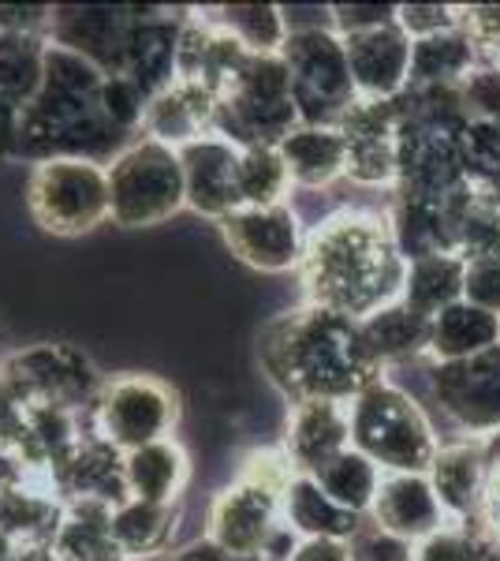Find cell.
Segmentation results:
<instances>
[{
    "mask_svg": "<svg viewBox=\"0 0 500 561\" xmlns=\"http://www.w3.org/2000/svg\"><path fill=\"white\" fill-rule=\"evenodd\" d=\"M213 20L229 26L235 38L243 42V49L254 57H280L288 42V20L284 8L277 4H235V8H217Z\"/></svg>",
    "mask_w": 500,
    "mask_h": 561,
    "instance_id": "obj_36",
    "label": "cell"
},
{
    "mask_svg": "<svg viewBox=\"0 0 500 561\" xmlns=\"http://www.w3.org/2000/svg\"><path fill=\"white\" fill-rule=\"evenodd\" d=\"M359 333H362V345H367L370 359H374L381 370H388L396 364H411V359H426V348H430V319L415 314L404 300L370 314V319H362Z\"/></svg>",
    "mask_w": 500,
    "mask_h": 561,
    "instance_id": "obj_30",
    "label": "cell"
},
{
    "mask_svg": "<svg viewBox=\"0 0 500 561\" xmlns=\"http://www.w3.org/2000/svg\"><path fill=\"white\" fill-rule=\"evenodd\" d=\"M463 274H467V262L460 255H426L407 262L404 277V300L415 314L433 319L444 307L463 300Z\"/></svg>",
    "mask_w": 500,
    "mask_h": 561,
    "instance_id": "obj_33",
    "label": "cell"
},
{
    "mask_svg": "<svg viewBox=\"0 0 500 561\" xmlns=\"http://www.w3.org/2000/svg\"><path fill=\"white\" fill-rule=\"evenodd\" d=\"M179 423V393L158 375L105 378L86 412L90 434H97L120 454L172 438Z\"/></svg>",
    "mask_w": 500,
    "mask_h": 561,
    "instance_id": "obj_10",
    "label": "cell"
},
{
    "mask_svg": "<svg viewBox=\"0 0 500 561\" xmlns=\"http://www.w3.org/2000/svg\"><path fill=\"white\" fill-rule=\"evenodd\" d=\"M288 561H351V547L336 539H303Z\"/></svg>",
    "mask_w": 500,
    "mask_h": 561,
    "instance_id": "obj_46",
    "label": "cell"
},
{
    "mask_svg": "<svg viewBox=\"0 0 500 561\" xmlns=\"http://www.w3.org/2000/svg\"><path fill=\"white\" fill-rule=\"evenodd\" d=\"M20 128H23V108L8 105L0 98V165L20 158Z\"/></svg>",
    "mask_w": 500,
    "mask_h": 561,
    "instance_id": "obj_45",
    "label": "cell"
},
{
    "mask_svg": "<svg viewBox=\"0 0 500 561\" xmlns=\"http://www.w3.org/2000/svg\"><path fill=\"white\" fill-rule=\"evenodd\" d=\"M158 561H261V558H232V554H224V550H217L209 539H198L184 550H168V554Z\"/></svg>",
    "mask_w": 500,
    "mask_h": 561,
    "instance_id": "obj_47",
    "label": "cell"
},
{
    "mask_svg": "<svg viewBox=\"0 0 500 561\" xmlns=\"http://www.w3.org/2000/svg\"><path fill=\"white\" fill-rule=\"evenodd\" d=\"M277 150L288 165L292 187H299V192H322V187H333L336 180L348 176V147H344V135L336 128L299 124Z\"/></svg>",
    "mask_w": 500,
    "mask_h": 561,
    "instance_id": "obj_25",
    "label": "cell"
},
{
    "mask_svg": "<svg viewBox=\"0 0 500 561\" xmlns=\"http://www.w3.org/2000/svg\"><path fill=\"white\" fill-rule=\"evenodd\" d=\"M396 23L404 26V34L411 42H422L460 26V4H399Z\"/></svg>",
    "mask_w": 500,
    "mask_h": 561,
    "instance_id": "obj_38",
    "label": "cell"
},
{
    "mask_svg": "<svg viewBox=\"0 0 500 561\" xmlns=\"http://www.w3.org/2000/svg\"><path fill=\"white\" fill-rule=\"evenodd\" d=\"M299 128L292 83L280 57H247L235 79L217 94L213 135L235 142L240 150L280 147Z\"/></svg>",
    "mask_w": 500,
    "mask_h": 561,
    "instance_id": "obj_7",
    "label": "cell"
},
{
    "mask_svg": "<svg viewBox=\"0 0 500 561\" xmlns=\"http://www.w3.org/2000/svg\"><path fill=\"white\" fill-rule=\"evenodd\" d=\"M415 561H500V542L478 520H449L415 542Z\"/></svg>",
    "mask_w": 500,
    "mask_h": 561,
    "instance_id": "obj_37",
    "label": "cell"
},
{
    "mask_svg": "<svg viewBox=\"0 0 500 561\" xmlns=\"http://www.w3.org/2000/svg\"><path fill=\"white\" fill-rule=\"evenodd\" d=\"M463 300L500 314V251L481 259H467L463 274Z\"/></svg>",
    "mask_w": 500,
    "mask_h": 561,
    "instance_id": "obj_39",
    "label": "cell"
},
{
    "mask_svg": "<svg viewBox=\"0 0 500 561\" xmlns=\"http://www.w3.org/2000/svg\"><path fill=\"white\" fill-rule=\"evenodd\" d=\"M460 26L486 57L500 45V4H460Z\"/></svg>",
    "mask_w": 500,
    "mask_h": 561,
    "instance_id": "obj_41",
    "label": "cell"
},
{
    "mask_svg": "<svg viewBox=\"0 0 500 561\" xmlns=\"http://www.w3.org/2000/svg\"><path fill=\"white\" fill-rule=\"evenodd\" d=\"M213 113H217V98L209 94L206 87L176 79V83L165 87L161 94H153L147 102L142 135L179 150V147H187V142L202 139V135H213Z\"/></svg>",
    "mask_w": 500,
    "mask_h": 561,
    "instance_id": "obj_23",
    "label": "cell"
},
{
    "mask_svg": "<svg viewBox=\"0 0 500 561\" xmlns=\"http://www.w3.org/2000/svg\"><path fill=\"white\" fill-rule=\"evenodd\" d=\"M280 449L292 460L295 472L314 476L351 449V409L344 401H303L292 404L288 431Z\"/></svg>",
    "mask_w": 500,
    "mask_h": 561,
    "instance_id": "obj_19",
    "label": "cell"
},
{
    "mask_svg": "<svg viewBox=\"0 0 500 561\" xmlns=\"http://www.w3.org/2000/svg\"><path fill=\"white\" fill-rule=\"evenodd\" d=\"M370 524H377L381 531L404 539V542H422L433 531H441L449 517H444L433 483L426 472H385L381 476L377 497L370 505Z\"/></svg>",
    "mask_w": 500,
    "mask_h": 561,
    "instance_id": "obj_18",
    "label": "cell"
},
{
    "mask_svg": "<svg viewBox=\"0 0 500 561\" xmlns=\"http://www.w3.org/2000/svg\"><path fill=\"white\" fill-rule=\"evenodd\" d=\"M486 460H500V434L486 438Z\"/></svg>",
    "mask_w": 500,
    "mask_h": 561,
    "instance_id": "obj_49",
    "label": "cell"
},
{
    "mask_svg": "<svg viewBox=\"0 0 500 561\" xmlns=\"http://www.w3.org/2000/svg\"><path fill=\"white\" fill-rule=\"evenodd\" d=\"M221 237L229 251L261 274H288L299 270L306 248L303 214L292 203L277 206H240L221 221Z\"/></svg>",
    "mask_w": 500,
    "mask_h": 561,
    "instance_id": "obj_13",
    "label": "cell"
},
{
    "mask_svg": "<svg viewBox=\"0 0 500 561\" xmlns=\"http://www.w3.org/2000/svg\"><path fill=\"white\" fill-rule=\"evenodd\" d=\"M258 359L269 382L292 404H351L362 389L385 375L362 345L359 322L314 304L277 314L258 337Z\"/></svg>",
    "mask_w": 500,
    "mask_h": 561,
    "instance_id": "obj_2",
    "label": "cell"
},
{
    "mask_svg": "<svg viewBox=\"0 0 500 561\" xmlns=\"http://www.w3.org/2000/svg\"><path fill=\"white\" fill-rule=\"evenodd\" d=\"M127 494L139 502H179L190 479L187 449L176 438L153 442V446L124 454Z\"/></svg>",
    "mask_w": 500,
    "mask_h": 561,
    "instance_id": "obj_28",
    "label": "cell"
},
{
    "mask_svg": "<svg viewBox=\"0 0 500 561\" xmlns=\"http://www.w3.org/2000/svg\"><path fill=\"white\" fill-rule=\"evenodd\" d=\"M493 345H500V314L460 300L430 319V348H426V359L430 364H452V359L478 356V352Z\"/></svg>",
    "mask_w": 500,
    "mask_h": 561,
    "instance_id": "obj_27",
    "label": "cell"
},
{
    "mask_svg": "<svg viewBox=\"0 0 500 561\" xmlns=\"http://www.w3.org/2000/svg\"><path fill=\"white\" fill-rule=\"evenodd\" d=\"M26 210L42 232L75 240L108 221V173L102 161L53 158L26 176Z\"/></svg>",
    "mask_w": 500,
    "mask_h": 561,
    "instance_id": "obj_9",
    "label": "cell"
},
{
    "mask_svg": "<svg viewBox=\"0 0 500 561\" xmlns=\"http://www.w3.org/2000/svg\"><path fill=\"white\" fill-rule=\"evenodd\" d=\"M295 468L284 449H254L224 491L209 502L206 536L232 558H266L272 539L284 531V486Z\"/></svg>",
    "mask_w": 500,
    "mask_h": 561,
    "instance_id": "obj_4",
    "label": "cell"
},
{
    "mask_svg": "<svg viewBox=\"0 0 500 561\" xmlns=\"http://www.w3.org/2000/svg\"><path fill=\"white\" fill-rule=\"evenodd\" d=\"M23 427H26V404L15 397V389L4 382V375H0V449L20 454Z\"/></svg>",
    "mask_w": 500,
    "mask_h": 561,
    "instance_id": "obj_43",
    "label": "cell"
},
{
    "mask_svg": "<svg viewBox=\"0 0 500 561\" xmlns=\"http://www.w3.org/2000/svg\"><path fill=\"white\" fill-rule=\"evenodd\" d=\"M284 524L295 531L299 539H336V542H351L354 531L362 528L367 517H354V513L340 510L329 494L322 491L314 476L295 472L292 483L284 486Z\"/></svg>",
    "mask_w": 500,
    "mask_h": 561,
    "instance_id": "obj_26",
    "label": "cell"
},
{
    "mask_svg": "<svg viewBox=\"0 0 500 561\" xmlns=\"http://www.w3.org/2000/svg\"><path fill=\"white\" fill-rule=\"evenodd\" d=\"M381 468L370 457H362L359 449H344L340 457H333L314 479L322 483V491L333 497L340 510L354 513V517H370V505L377 497L381 486Z\"/></svg>",
    "mask_w": 500,
    "mask_h": 561,
    "instance_id": "obj_34",
    "label": "cell"
},
{
    "mask_svg": "<svg viewBox=\"0 0 500 561\" xmlns=\"http://www.w3.org/2000/svg\"><path fill=\"white\" fill-rule=\"evenodd\" d=\"M0 375L26 409L68 412H90L97 389L105 382L86 352L63 345V341H42V345L8 352L0 359Z\"/></svg>",
    "mask_w": 500,
    "mask_h": 561,
    "instance_id": "obj_11",
    "label": "cell"
},
{
    "mask_svg": "<svg viewBox=\"0 0 500 561\" xmlns=\"http://www.w3.org/2000/svg\"><path fill=\"white\" fill-rule=\"evenodd\" d=\"M481 65L478 45L463 26H452L433 38L411 42V79L407 87H463V79Z\"/></svg>",
    "mask_w": 500,
    "mask_h": 561,
    "instance_id": "obj_31",
    "label": "cell"
},
{
    "mask_svg": "<svg viewBox=\"0 0 500 561\" xmlns=\"http://www.w3.org/2000/svg\"><path fill=\"white\" fill-rule=\"evenodd\" d=\"M351 547V561H415V547L388 531H381L377 524L362 520V528L354 531Z\"/></svg>",
    "mask_w": 500,
    "mask_h": 561,
    "instance_id": "obj_40",
    "label": "cell"
},
{
    "mask_svg": "<svg viewBox=\"0 0 500 561\" xmlns=\"http://www.w3.org/2000/svg\"><path fill=\"white\" fill-rule=\"evenodd\" d=\"M351 449L370 457L381 472H430L441 438L415 393L381 375L348 404Z\"/></svg>",
    "mask_w": 500,
    "mask_h": 561,
    "instance_id": "obj_5",
    "label": "cell"
},
{
    "mask_svg": "<svg viewBox=\"0 0 500 561\" xmlns=\"http://www.w3.org/2000/svg\"><path fill=\"white\" fill-rule=\"evenodd\" d=\"M348 147V176L359 187H396V102L359 98L336 124Z\"/></svg>",
    "mask_w": 500,
    "mask_h": 561,
    "instance_id": "obj_15",
    "label": "cell"
},
{
    "mask_svg": "<svg viewBox=\"0 0 500 561\" xmlns=\"http://www.w3.org/2000/svg\"><path fill=\"white\" fill-rule=\"evenodd\" d=\"M142 8H108V4H86V8H53L49 42L60 49H71L97 65L105 76H120L127 42L139 23Z\"/></svg>",
    "mask_w": 500,
    "mask_h": 561,
    "instance_id": "obj_14",
    "label": "cell"
},
{
    "mask_svg": "<svg viewBox=\"0 0 500 561\" xmlns=\"http://www.w3.org/2000/svg\"><path fill=\"white\" fill-rule=\"evenodd\" d=\"M404 277L407 259L399 255L388 210L344 206L306 229L299 262L306 304L362 322L399 304Z\"/></svg>",
    "mask_w": 500,
    "mask_h": 561,
    "instance_id": "obj_1",
    "label": "cell"
},
{
    "mask_svg": "<svg viewBox=\"0 0 500 561\" xmlns=\"http://www.w3.org/2000/svg\"><path fill=\"white\" fill-rule=\"evenodd\" d=\"M108 221L120 229H153L187 210V184L179 150L147 135H135L105 165Z\"/></svg>",
    "mask_w": 500,
    "mask_h": 561,
    "instance_id": "obj_6",
    "label": "cell"
},
{
    "mask_svg": "<svg viewBox=\"0 0 500 561\" xmlns=\"http://www.w3.org/2000/svg\"><path fill=\"white\" fill-rule=\"evenodd\" d=\"M280 60L288 68L299 124L336 128L348 116V108L359 102V90H354L348 68V49H344L340 34L333 31V23L288 31Z\"/></svg>",
    "mask_w": 500,
    "mask_h": 561,
    "instance_id": "obj_8",
    "label": "cell"
},
{
    "mask_svg": "<svg viewBox=\"0 0 500 561\" xmlns=\"http://www.w3.org/2000/svg\"><path fill=\"white\" fill-rule=\"evenodd\" d=\"M53 483H57V494L63 502H102L116 510L131 497L124 476V454L97 434H86L83 446L53 472Z\"/></svg>",
    "mask_w": 500,
    "mask_h": 561,
    "instance_id": "obj_22",
    "label": "cell"
},
{
    "mask_svg": "<svg viewBox=\"0 0 500 561\" xmlns=\"http://www.w3.org/2000/svg\"><path fill=\"white\" fill-rule=\"evenodd\" d=\"M478 524L500 542V460H489L486 486H481V510Z\"/></svg>",
    "mask_w": 500,
    "mask_h": 561,
    "instance_id": "obj_44",
    "label": "cell"
},
{
    "mask_svg": "<svg viewBox=\"0 0 500 561\" xmlns=\"http://www.w3.org/2000/svg\"><path fill=\"white\" fill-rule=\"evenodd\" d=\"M235 192L240 206H277L292 203V176L280 158L277 147H251L240 150V165H235Z\"/></svg>",
    "mask_w": 500,
    "mask_h": 561,
    "instance_id": "obj_35",
    "label": "cell"
},
{
    "mask_svg": "<svg viewBox=\"0 0 500 561\" xmlns=\"http://www.w3.org/2000/svg\"><path fill=\"white\" fill-rule=\"evenodd\" d=\"M344 49H348L351 83L359 90V98H367V102H396L407 90V79H411V38L396 20L348 34Z\"/></svg>",
    "mask_w": 500,
    "mask_h": 561,
    "instance_id": "obj_16",
    "label": "cell"
},
{
    "mask_svg": "<svg viewBox=\"0 0 500 561\" xmlns=\"http://www.w3.org/2000/svg\"><path fill=\"white\" fill-rule=\"evenodd\" d=\"M497 128H500V121H497Z\"/></svg>",
    "mask_w": 500,
    "mask_h": 561,
    "instance_id": "obj_51",
    "label": "cell"
},
{
    "mask_svg": "<svg viewBox=\"0 0 500 561\" xmlns=\"http://www.w3.org/2000/svg\"><path fill=\"white\" fill-rule=\"evenodd\" d=\"M184 520L179 502H139L127 497L113 510V539L124 561H158L172 550V539Z\"/></svg>",
    "mask_w": 500,
    "mask_h": 561,
    "instance_id": "obj_24",
    "label": "cell"
},
{
    "mask_svg": "<svg viewBox=\"0 0 500 561\" xmlns=\"http://www.w3.org/2000/svg\"><path fill=\"white\" fill-rule=\"evenodd\" d=\"M187 15H168L142 8L139 23L127 42V57L120 76L139 90L142 98L161 94L165 87L176 83V60H179V34H184Z\"/></svg>",
    "mask_w": 500,
    "mask_h": 561,
    "instance_id": "obj_20",
    "label": "cell"
},
{
    "mask_svg": "<svg viewBox=\"0 0 500 561\" xmlns=\"http://www.w3.org/2000/svg\"><path fill=\"white\" fill-rule=\"evenodd\" d=\"M481 60H486V65H493V68L500 71V45H497V49H489V53H486V57H481Z\"/></svg>",
    "mask_w": 500,
    "mask_h": 561,
    "instance_id": "obj_50",
    "label": "cell"
},
{
    "mask_svg": "<svg viewBox=\"0 0 500 561\" xmlns=\"http://www.w3.org/2000/svg\"><path fill=\"white\" fill-rule=\"evenodd\" d=\"M426 386L460 438L486 442L500 434V345L452 364H430Z\"/></svg>",
    "mask_w": 500,
    "mask_h": 561,
    "instance_id": "obj_12",
    "label": "cell"
},
{
    "mask_svg": "<svg viewBox=\"0 0 500 561\" xmlns=\"http://www.w3.org/2000/svg\"><path fill=\"white\" fill-rule=\"evenodd\" d=\"M486 442L478 438H452L441 442L438 457L430 460V483L449 520H478L481 486H486Z\"/></svg>",
    "mask_w": 500,
    "mask_h": 561,
    "instance_id": "obj_21",
    "label": "cell"
},
{
    "mask_svg": "<svg viewBox=\"0 0 500 561\" xmlns=\"http://www.w3.org/2000/svg\"><path fill=\"white\" fill-rule=\"evenodd\" d=\"M26 479H31V468H26V460L20 454H12V449H0V494L23 486Z\"/></svg>",
    "mask_w": 500,
    "mask_h": 561,
    "instance_id": "obj_48",
    "label": "cell"
},
{
    "mask_svg": "<svg viewBox=\"0 0 500 561\" xmlns=\"http://www.w3.org/2000/svg\"><path fill=\"white\" fill-rule=\"evenodd\" d=\"M49 45V34L0 31V98L8 105L26 108L38 98Z\"/></svg>",
    "mask_w": 500,
    "mask_h": 561,
    "instance_id": "obj_32",
    "label": "cell"
},
{
    "mask_svg": "<svg viewBox=\"0 0 500 561\" xmlns=\"http://www.w3.org/2000/svg\"><path fill=\"white\" fill-rule=\"evenodd\" d=\"M53 561H124L113 539V505L63 502V517L49 542Z\"/></svg>",
    "mask_w": 500,
    "mask_h": 561,
    "instance_id": "obj_29",
    "label": "cell"
},
{
    "mask_svg": "<svg viewBox=\"0 0 500 561\" xmlns=\"http://www.w3.org/2000/svg\"><path fill=\"white\" fill-rule=\"evenodd\" d=\"M179 165H184L187 184V210L221 225L232 210H240V192H235V165H240V147L221 135H202V139L179 147Z\"/></svg>",
    "mask_w": 500,
    "mask_h": 561,
    "instance_id": "obj_17",
    "label": "cell"
},
{
    "mask_svg": "<svg viewBox=\"0 0 500 561\" xmlns=\"http://www.w3.org/2000/svg\"><path fill=\"white\" fill-rule=\"evenodd\" d=\"M396 20V8H381V4H333V31L340 38L359 31H370V26L381 23H393Z\"/></svg>",
    "mask_w": 500,
    "mask_h": 561,
    "instance_id": "obj_42",
    "label": "cell"
},
{
    "mask_svg": "<svg viewBox=\"0 0 500 561\" xmlns=\"http://www.w3.org/2000/svg\"><path fill=\"white\" fill-rule=\"evenodd\" d=\"M105 71L86 57L60 45H49L45 79L31 105L23 108L20 158H86L108 161L120 153L131 135H124L105 113Z\"/></svg>",
    "mask_w": 500,
    "mask_h": 561,
    "instance_id": "obj_3",
    "label": "cell"
}]
</instances>
